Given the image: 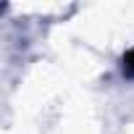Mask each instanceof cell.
Segmentation results:
<instances>
[{"label":"cell","instance_id":"cell-1","mask_svg":"<svg viewBox=\"0 0 134 134\" xmlns=\"http://www.w3.org/2000/svg\"><path fill=\"white\" fill-rule=\"evenodd\" d=\"M124 74L134 79V50H129V53L124 55Z\"/></svg>","mask_w":134,"mask_h":134}]
</instances>
